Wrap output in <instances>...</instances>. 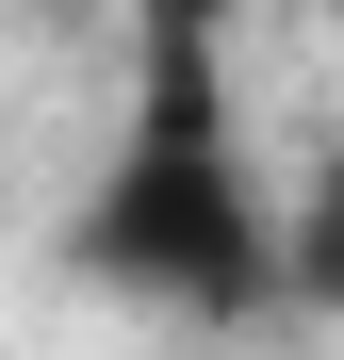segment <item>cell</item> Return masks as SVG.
<instances>
[{"label": "cell", "mask_w": 344, "mask_h": 360, "mask_svg": "<svg viewBox=\"0 0 344 360\" xmlns=\"http://www.w3.org/2000/svg\"><path fill=\"white\" fill-rule=\"evenodd\" d=\"M213 17H229V0H148V33H132V131H115L98 197L66 229L82 278L132 295V311H164V328L279 311V197H262V164H246Z\"/></svg>", "instance_id": "cell-1"}, {"label": "cell", "mask_w": 344, "mask_h": 360, "mask_svg": "<svg viewBox=\"0 0 344 360\" xmlns=\"http://www.w3.org/2000/svg\"><path fill=\"white\" fill-rule=\"evenodd\" d=\"M279 311H328L344 328V148L279 197Z\"/></svg>", "instance_id": "cell-2"}, {"label": "cell", "mask_w": 344, "mask_h": 360, "mask_svg": "<svg viewBox=\"0 0 344 360\" xmlns=\"http://www.w3.org/2000/svg\"><path fill=\"white\" fill-rule=\"evenodd\" d=\"M229 17H295V33H344V0H229Z\"/></svg>", "instance_id": "cell-3"}]
</instances>
